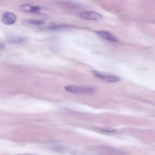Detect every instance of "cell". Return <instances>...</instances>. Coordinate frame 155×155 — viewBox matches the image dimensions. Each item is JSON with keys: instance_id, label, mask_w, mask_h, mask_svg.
Returning a JSON list of instances; mask_svg holds the SVG:
<instances>
[{"instance_id": "obj_8", "label": "cell", "mask_w": 155, "mask_h": 155, "mask_svg": "<svg viewBox=\"0 0 155 155\" xmlns=\"http://www.w3.org/2000/svg\"><path fill=\"white\" fill-rule=\"evenodd\" d=\"M24 22L31 25H41L44 24V21L42 19H27L24 20Z\"/></svg>"}, {"instance_id": "obj_5", "label": "cell", "mask_w": 155, "mask_h": 155, "mask_svg": "<svg viewBox=\"0 0 155 155\" xmlns=\"http://www.w3.org/2000/svg\"><path fill=\"white\" fill-rule=\"evenodd\" d=\"M17 16L12 12H5L2 15L1 21L5 25H12L16 21Z\"/></svg>"}, {"instance_id": "obj_10", "label": "cell", "mask_w": 155, "mask_h": 155, "mask_svg": "<svg viewBox=\"0 0 155 155\" xmlns=\"http://www.w3.org/2000/svg\"><path fill=\"white\" fill-rule=\"evenodd\" d=\"M15 155H37V154H31V153H24V154H17Z\"/></svg>"}, {"instance_id": "obj_7", "label": "cell", "mask_w": 155, "mask_h": 155, "mask_svg": "<svg viewBox=\"0 0 155 155\" xmlns=\"http://www.w3.org/2000/svg\"><path fill=\"white\" fill-rule=\"evenodd\" d=\"M19 9L26 13H38L41 10L39 6H33L28 4H23L19 7Z\"/></svg>"}, {"instance_id": "obj_9", "label": "cell", "mask_w": 155, "mask_h": 155, "mask_svg": "<svg viewBox=\"0 0 155 155\" xmlns=\"http://www.w3.org/2000/svg\"><path fill=\"white\" fill-rule=\"evenodd\" d=\"M51 149L53 150V151H56L58 152H64V153H70V151H72L68 148L60 146V145H52V147L51 148Z\"/></svg>"}, {"instance_id": "obj_11", "label": "cell", "mask_w": 155, "mask_h": 155, "mask_svg": "<svg viewBox=\"0 0 155 155\" xmlns=\"http://www.w3.org/2000/svg\"><path fill=\"white\" fill-rule=\"evenodd\" d=\"M3 47H4V45H3L2 43H1V42H0V48H2Z\"/></svg>"}, {"instance_id": "obj_4", "label": "cell", "mask_w": 155, "mask_h": 155, "mask_svg": "<svg viewBox=\"0 0 155 155\" xmlns=\"http://www.w3.org/2000/svg\"><path fill=\"white\" fill-rule=\"evenodd\" d=\"M97 150L101 155H126L124 152L108 146L99 147Z\"/></svg>"}, {"instance_id": "obj_2", "label": "cell", "mask_w": 155, "mask_h": 155, "mask_svg": "<svg viewBox=\"0 0 155 155\" xmlns=\"http://www.w3.org/2000/svg\"><path fill=\"white\" fill-rule=\"evenodd\" d=\"M91 73L97 78L107 82L114 83V82H119L121 80L120 78H119L118 76L114 74L108 73H104V72L99 71L97 70H92Z\"/></svg>"}, {"instance_id": "obj_6", "label": "cell", "mask_w": 155, "mask_h": 155, "mask_svg": "<svg viewBox=\"0 0 155 155\" xmlns=\"http://www.w3.org/2000/svg\"><path fill=\"white\" fill-rule=\"evenodd\" d=\"M96 34L101 38H102L105 40H107L108 41H110L112 42H117V39L115 37V36L113 35L111 33H110L108 31H105V30L96 31Z\"/></svg>"}, {"instance_id": "obj_3", "label": "cell", "mask_w": 155, "mask_h": 155, "mask_svg": "<svg viewBox=\"0 0 155 155\" xmlns=\"http://www.w3.org/2000/svg\"><path fill=\"white\" fill-rule=\"evenodd\" d=\"M79 17L84 20L90 21H100L102 19V16L97 12L93 11H84L81 12L79 15Z\"/></svg>"}, {"instance_id": "obj_1", "label": "cell", "mask_w": 155, "mask_h": 155, "mask_svg": "<svg viewBox=\"0 0 155 155\" xmlns=\"http://www.w3.org/2000/svg\"><path fill=\"white\" fill-rule=\"evenodd\" d=\"M64 88L67 91L74 94H91L95 91V89L93 87L79 85H67Z\"/></svg>"}]
</instances>
